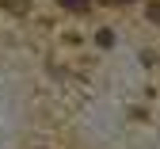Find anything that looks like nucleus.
Returning a JSON list of instances; mask_svg holds the SVG:
<instances>
[{
  "label": "nucleus",
  "mask_w": 160,
  "mask_h": 149,
  "mask_svg": "<svg viewBox=\"0 0 160 149\" xmlns=\"http://www.w3.org/2000/svg\"><path fill=\"white\" fill-rule=\"evenodd\" d=\"M107 4H130V0H107Z\"/></svg>",
  "instance_id": "obj_4"
},
{
  "label": "nucleus",
  "mask_w": 160,
  "mask_h": 149,
  "mask_svg": "<svg viewBox=\"0 0 160 149\" xmlns=\"http://www.w3.org/2000/svg\"><path fill=\"white\" fill-rule=\"evenodd\" d=\"M145 15H149V19H152V23L160 27V0H149V12H145Z\"/></svg>",
  "instance_id": "obj_3"
},
{
  "label": "nucleus",
  "mask_w": 160,
  "mask_h": 149,
  "mask_svg": "<svg viewBox=\"0 0 160 149\" xmlns=\"http://www.w3.org/2000/svg\"><path fill=\"white\" fill-rule=\"evenodd\" d=\"M0 8H8L12 15H23V12L31 8V0H0Z\"/></svg>",
  "instance_id": "obj_2"
},
{
  "label": "nucleus",
  "mask_w": 160,
  "mask_h": 149,
  "mask_svg": "<svg viewBox=\"0 0 160 149\" xmlns=\"http://www.w3.org/2000/svg\"><path fill=\"white\" fill-rule=\"evenodd\" d=\"M57 4H61L65 12H76V15H84V12L92 8V0H57Z\"/></svg>",
  "instance_id": "obj_1"
}]
</instances>
